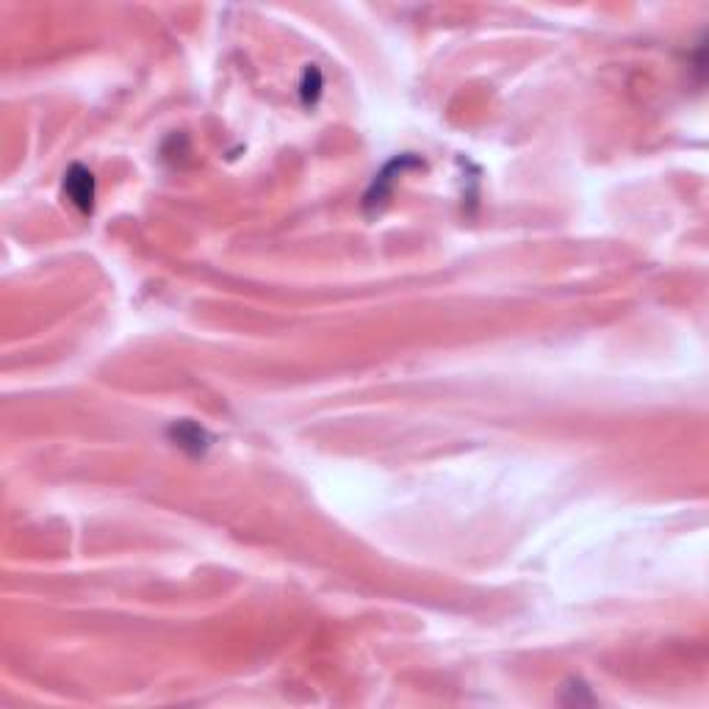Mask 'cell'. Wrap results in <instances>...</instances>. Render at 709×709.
<instances>
[{"mask_svg":"<svg viewBox=\"0 0 709 709\" xmlns=\"http://www.w3.org/2000/svg\"><path fill=\"white\" fill-rule=\"evenodd\" d=\"M322 73H319V67L316 64H308L305 67V73H302V81H300V97L305 106H316V100H319V95H322Z\"/></svg>","mask_w":709,"mask_h":709,"instance_id":"4","label":"cell"},{"mask_svg":"<svg viewBox=\"0 0 709 709\" xmlns=\"http://www.w3.org/2000/svg\"><path fill=\"white\" fill-rule=\"evenodd\" d=\"M410 167H416V169L424 167V161L413 156V153H405V156L391 158V161H388V164L383 167V172H380V175H374L372 186H369V192H366V197H363V208H366L369 214L380 211V208L388 203L391 189H394V183H397L399 175H402V172Z\"/></svg>","mask_w":709,"mask_h":709,"instance_id":"1","label":"cell"},{"mask_svg":"<svg viewBox=\"0 0 709 709\" xmlns=\"http://www.w3.org/2000/svg\"><path fill=\"white\" fill-rule=\"evenodd\" d=\"M167 435L172 444L178 446V449H183V452H189L192 457H200L208 452V446L214 444V438L208 435V430L205 427H200L197 421L192 419H181V421H172L167 427Z\"/></svg>","mask_w":709,"mask_h":709,"instance_id":"3","label":"cell"},{"mask_svg":"<svg viewBox=\"0 0 709 709\" xmlns=\"http://www.w3.org/2000/svg\"><path fill=\"white\" fill-rule=\"evenodd\" d=\"M61 189H64V197L84 214V217H92L95 211V197H97V186H95V175L92 169L84 167V164H73V167L64 172V181H61Z\"/></svg>","mask_w":709,"mask_h":709,"instance_id":"2","label":"cell"}]
</instances>
